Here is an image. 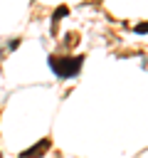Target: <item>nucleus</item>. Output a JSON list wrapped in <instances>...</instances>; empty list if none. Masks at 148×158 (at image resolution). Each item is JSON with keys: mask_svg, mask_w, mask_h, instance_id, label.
<instances>
[{"mask_svg": "<svg viewBox=\"0 0 148 158\" xmlns=\"http://www.w3.org/2000/svg\"><path fill=\"white\" fill-rule=\"evenodd\" d=\"M84 67V57H49V69L59 77V79H72L81 72Z\"/></svg>", "mask_w": 148, "mask_h": 158, "instance_id": "1", "label": "nucleus"}, {"mask_svg": "<svg viewBox=\"0 0 148 158\" xmlns=\"http://www.w3.org/2000/svg\"><path fill=\"white\" fill-rule=\"evenodd\" d=\"M67 12H69V7H67V5H59V7L54 10V15H52V27H57V25H59V20H62Z\"/></svg>", "mask_w": 148, "mask_h": 158, "instance_id": "3", "label": "nucleus"}, {"mask_svg": "<svg viewBox=\"0 0 148 158\" xmlns=\"http://www.w3.org/2000/svg\"><path fill=\"white\" fill-rule=\"evenodd\" d=\"M133 32H136V35H146V32H148V22H138V25L133 27Z\"/></svg>", "mask_w": 148, "mask_h": 158, "instance_id": "4", "label": "nucleus"}, {"mask_svg": "<svg viewBox=\"0 0 148 158\" xmlns=\"http://www.w3.org/2000/svg\"><path fill=\"white\" fill-rule=\"evenodd\" d=\"M49 148H52V141H49V138H42L37 146H32V148L22 151V153H20V158H42Z\"/></svg>", "mask_w": 148, "mask_h": 158, "instance_id": "2", "label": "nucleus"}]
</instances>
